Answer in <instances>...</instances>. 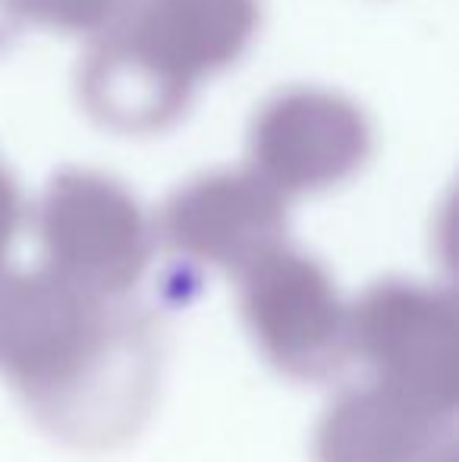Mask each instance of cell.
Segmentation results:
<instances>
[{"instance_id": "obj_1", "label": "cell", "mask_w": 459, "mask_h": 462, "mask_svg": "<svg viewBox=\"0 0 459 462\" xmlns=\"http://www.w3.org/2000/svg\"><path fill=\"white\" fill-rule=\"evenodd\" d=\"M252 29L255 0H139L116 32L192 86L198 73L233 60Z\"/></svg>"}, {"instance_id": "obj_2", "label": "cell", "mask_w": 459, "mask_h": 462, "mask_svg": "<svg viewBox=\"0 0 459 462\" xmlns=\"http://www.w3.org/2000/svg\"><path fill=\"white\" fill-rule=\"evenodd\" d=\"M252 133L264 164L287 177H321L359 158L368 123L346 97L299 88L274 97Z\"/></svg>"}, {"instance_id": "obj_3", "label": "cell", "mask_w": 459, "mask_h": 462, "mask_svg": "<svg viewBox=\"0 0 459 462\" xmlns=\"http://www.w3.org/2000/svg\"><path fill=\"white\" fill-rule=\"evenodd\" d=\"M82 92L95 114L120 129H154L183 110L189 82L167 73L126 35L114 32L86 63Z\"/></svg>"}, {"instance_id": "obj_4", "label": "cell", "mask_w": 459, "mask_h": 462, "mask_svg": "<svg viewBox=\"0 0 459 462\" xmlns=\"http://www.w3.org/2000/svg\"><path fill=\"white\" fill-rule=\"evenodd\" d=\"M120 0H13L19 16H35L63 29H92L116 10Z\"/></svg>"}, {"instance_id": "obj_5", "label": "cell", "mask_w": 459, "mask_h": 462, "mask_svg": "<svg viewBox=\"0 0 459 462\" xmlns=\"http://www.w3.org/2000/svg\"><path fill=\"white\" fill-rule=\"evenodd\" d=\"M16 6H13V0H0V42L4 38H10L13 32V19H16Z\"/></svg>"}]
</instances>
